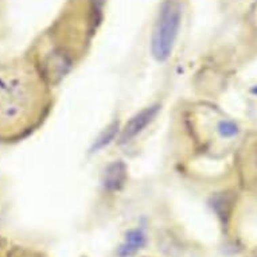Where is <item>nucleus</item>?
Returning <instances> with one entry per match:
<instances>
[{
	"label": "nucleus",
	"instance_id": "f257e3e1",
	"mask_svg": "<svg viewBox=\"0 0 257 257\" xmlns=\"http://www.w3.org/2000/svg\"><path fill=\"white\" fill-rule=\"evenodd\" d=\"M41 100L38 78L21 62L0 63V131L22 128Z\"/></svg>",
	"mask_w": 257,
	"mask_h": 257
},
{
	"label": "nucleus",
	"instance_id": "f03ea898",
	"mask_svg": "<svg viewBox=\"0 0 257 257\" xmlns=\"http://www.w3.org/2000/svg\"><path fill=\"white\" fill-rule=\"evenodd\" d=\"M183 10L179 0H163L152 30L151 53L158 62L171 57L181 30Z\"/></svg>",
	"mask_w": 257,
	"mask_h": 257
},
{
	"label": "nucleus",
	"instance_id": "7ed1b4c3",
	"mask_svg": "<svg viewBox=\"0 0 257 257\" xmlns=\"http://www.w3.org/2000/svg\"><path fill=\"white\" fill-rule=\"evenodd\" d=\"M160 106L159 104L155 105L147 106L143 110H140L138 113L131 117V120L126 122L125 126L121 130V135H120V143H128L131 142L134 138L143 132V130L148 124H151V121L156 117V114L159 112Z\"/></svg>",
	"mask_w": 257,
	"mask_h": 257
},
{
	"label": "nucleus",
	"instance_id": "20e7f679",
	"mask_svg": "<svg viewBox=\"0 0 257 257\" xmlns=\"http://www.w3.org/2000/svg\"><path fill=\"white\" fill-rule=\"evenodd\" d=\"M128 178V170L126 166L122 163L121 160H114L112 163L106 166L105 173L102 177V185L104 189L109 193L118 191L124 187Z\"/></svg>",
	"mask_w": 257,
	"mask_h": 257
},
{
	"label": "nucleus",
	"instance_id": "39448f33",
	"mask_svg": "<svg viewBox=\"0 0 257 257\" xmlns=\"http://www.w3.org/2000/svg\"><path fill=\"white\" fill-rule=\"evenodd\" d=\"M70 66L72 61L68 54H65L62 50L53 51L45 61V74L53 82L59 81L69 72Z\"/></svg>",
	"mask_w": 257,
	"mask_h": 257
},
{
	"label": "nucleus",
	"instance_id": "423d86ee",
	"mask_svg": "<svg viewBox=\"0 0 257 257\" xmlns=\"http://www.w3.org/2000/svg\"><path fill=\"white\" fill-rule=\"evenodd\" d=\"M147 242V237L142 229H132L126 233L125 240L118 249V256L130 257L143 248Z\"/></svg>",
	"mask_w": 257,
	"mask_h": 257
},
{
	"label": "nucleus",
	"instance_id": "0eeeda50",
	"mask_svg": "<svg viewBox=\"0 0 257 257\" xmlns=\"http://www.w3.org/2000/svg\"><path fill=\"white\" fill-rule=\"evenodd\" d=\"M232 205L233 201L228 194H218L213 198V209L219 218H228Z\"/></svg>",
	"mask_w": 257,
	"mask_h": 257
},
{
	"label": "nucleus",
	"instance_id": "6e6552de",
	"mask_svg": "<svg viewBox=\"0 0 257 257\" xmlns=\"http://www.w3.org/2000/svg\"><path fill=\"white\" fill-rule=\"evenodd\" d=\"M117 132H118V122L117 121L112 122V124L106 128L105 131L102 132L101 135H100V138L96 140V143H94V146H93L92 148L93 151H98V150H101V148H104L105 146H108V144H109L114 138H116Z\"/></svg>",
	"mask_w": 257,
	"mask_h": 257
},
{
	"label": "nucleus",
	"instance_id": "1a4fd4ad",
	"mask_svg": "<svg viewBox=\"0 0 257 257\" xmlns=\"http://www.w3.org/2000/svg\"><path fill=\"white\" fill-rule=\"evenodd\" d=\"M217 132L223 139H230V138H234V136L238 135L240 128L232 120H221L218 122V125H217Z\"/></svg>",
	"mask_w": 257,
	"mask_h": 257
},
{
	"label": "nucleus",
	"instance_id": "9d476101",
	"mask_svg": "<svg viewBox=\"0 0 257 257\" xmlns=\"http://www.w3.org/2000/svg\"><path fill=\"white\" fill-rule=\"evenodd\" d=\"M252 93H253V94H256V96H257V85H256V86H254V88L252 89Z\"/></svg>",
	"mask_w": 257,
	"mask_h": 257
}]
</instances>
